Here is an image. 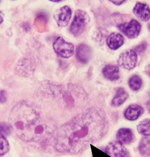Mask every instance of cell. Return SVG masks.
<instances>
[{
  "instance_id": "6",
  "label": "cell",
  "mask_w": 150,
  "mask_h": 157,
  "mask_svg": "<svg viewBox=\"0 0 150 157\" xmlns=\"http://www.w3.org/2000/svg\"><path fill=\"white\" fill-rule=\"evenodd\" d=\"M137 54L134 50H129L122 53L118 59V65L126 70L133 69L137 64Z\"/></svg>"
},
{
  "instance_id": "9",
  "label": "cell",
  "mask_w": 150,
  "mask_h": 157,
  "mask_svg": "<svg viewBox=\"0 0 150 157\" xmlns=\"http://www.w3.org/2000/svg\"><path fill=\"white\" fill-rule=\"evenodd\" d=\"M105 153L111 157H125L127 151L123 144L118 141H113L106 147Z\"/></svg>"
},
{
  "instance_id": "10",
  "label": "cell",
  "mask_w": 150,
  "mask_h": 157,
  "mask_svg": "<svg viewBox=\"0 0 150 157\" xmlns=\"http://www.w3.org/2000/svg\"><path fill=\"white\" fill-rule=\"evenodd\" d=\"M144 113V109L137 104L131 105L126 109L124 113L125 118L129 121H135Z\"/></svg>"
},
{
  "instance_id": "21",
  "label": "cell",
  "mask_w": 150,
  "mask_h": 157,
  "mask_svg": "<svg viewBox=\"0 0 150 157\" xmlns=\"http://www.w3.org/2000/svg\"><path fill=\"white\" fill-rule=\"evenodd\" d=\"M46 22H47V18H46L45 13H40L36 17L35 24L39 30L40 28H43L45 26Z\"/></svg>"
},
{
  "instance_id": "17",
  "label": "cell",
  "mask_w": 150,
  "mask_h": 157,
  "mask_svg": "<svg viewBox=\"0 0 150 157\" xmlns=\"http://www.w3.org/2000/svg\"><path fill=\"white\" fill-rule=\"evenodd\" d=\"M138 150L144 157L150 156V139L146 137L142 138L138 145Z\"/></svg>"
},
{
  "instance_id": "5",
  "label": "cell",
  "mask_w": 150,
  "mask_h": 157,
  "mask_svg": "<svg viewBox=\"0 0 150 157\" xmlns=\"http://www.w3.org/2000/svg\"><path fill=\"white\" fill-rule=\"evenodd\" d=\"M53 49L57 55L63 58H69L74 53V45L59 36L53 43Z\"/></svg>"
},
{
  "instance_id": "14",
  "label": "cell",
  "mask_w": 150,
  "mask_h": 157,
  "mask_svg": "<svg viewBox=\"0 0 150 157\" xmlns=\"http://www.w3.org/2000/svg\"><path fill=\"white\" fill-rule=\"evenodd\" d=\"M124 37L118 33H112L107 39V44L113 50H116L124 44Z\"/></svg>"
},
{
  "instance_id": "26",
  "label": "cell",
  "mask_w": 150,
  "mask_h": 157,
  "mask_svg": "<svg viewBox=\"0 0 150 157\" xmlns=\"http://www.w3.org/2000/svg\"><path fill=\"white\" fill-rule=\"evenodd\" d=\"M4 21V18H3V13L2 11H0V25Z\"/></svg>"
},
{
  "instance_id": "15",
  "label": "cell",
  "mask_w": 150,
  "mask_h": 157,
  "mask_svg": "<svg viewBox=\"0 0 150 157\" xmlns=\"http://www.w3.org/2000/svg\"><path fill=\"white\" fill-rule=\"evenodd\" d=\"M103 73L106 78L110 81H116L120 78V70L117 66L107 65L103 68Z\"/></svg>"
},
{
  "instance_id": "20",
  "label": "cell",
  "mask_w": 150,
  "mask_h": 157,
  "mask_svg": "<svg viewBox=\"0 0 150 157\" xmlns=\"http://www.w3.org/2000/svg\"><path fill=\"white\" fill-rule=\"evenodd\" d=\"M10 150V144L4 135L0 134V156L6 154Z\"/></svg>"
},
{
  "instance_id": "12",
  "label": "cell",
  "mask_w": 150,
  "mask_h": 157,
  "mask_svg": "<svg viewBox=\"0 0 150 157\" xmlns=\"http://www.w3.org/2000/svg\"><path fill=\"white\" fill-rule=\"evenodd\" d=\"M91 56V49L90 46L80 44L77 48L76 50V58L79 61L82 63H87Z\"/></svg>"
},
{
  "instance_id": "2",
  "label": "cell",
  "mask_w": 150,
  "mask_h": 157,
  "mask_svg": "<svg viewBox=\"0 0 150 157\" xmlns=\"http://www.w3.org/2000/svg\"><path fill=\"white\" fill-rule=\"evenodd\" d=\"M40 116L33 106L26 101H20L14 105L9 116L10 125L20 138L35 124Z\"/></svg>"
},
{
  "instance_id": "28",
  "label": "cell",
  "mask_w": 150,
  "mask_h": 157,
  "mask_svg": "<svg viewBox=\"0 0 150 157\" xmlns=\"http://www.w3.org/2000/svg\"><path fill=\"white\" fill-rule=\"evenodd\" d=\"M148 75L150 76V65L148 66Z\"/></svg>"
},
{
  "instance_id": "7",
  "label": "cell",
  "mask_w": 150,
  "mask_h": 157,
  "mask_svg": "<svg viewBox=\"0 0 150 157\" xmlns=\"http://www.w3.org/2000/svg\"><path fill=\"white\" fill-rule=\"evenodd\" d=\"M118 28L128 38H135L139 35L141 26L137 21L133 20L129 22L118 25Z\"/></svg>"
},
{
  "instance_id": "13",
  "label": "cell",
  "mask_w": 150,
  "mask_h": 157,
  "mask_svg": "<svg viewBox=\"0 0 150 157\" xmlns=\"http://www.w3.org/2000/svg\"><path fill=\"white\" fill-rule=\"evenodd\" d=\"M134 137V134L130 128H120L116 134L117 141L123 144H130L133 141Z\"/></svg>"
},
{
  "instance_id": "24",
  "label": "cell",
  "mask_w": 150,
  "mask_h": 157,
  "mask_svg": "<svg viewBox=\"0 0 150 157\" xmlns=\"http://www.w3.org/2000/svg\"><path fill=\"white\" fill-rule=\"evenodd\" d=\"M109 1H110V2L113 3L114 4L119 6V5H121V4H123L125 0H109Z\"/></svg>"
},
{
  "instance_id": "8",
  "label": "cell",
  "mask_w": 150,
  "mask_h": 157,
  "mask_svg": "<svg viewBox=\"0 0 150 157\" xmlns=\"http://www.w3.org/2000/svg\"><path fill=\"white\" fill-rule=\"evenodd\" d=\"M72 16V11L70 7L64 6L58 9L53 15L54 19L60 27H65L70 21Z\"/></svg>"
},
{
  "instance_id": "23",
  "label": "cell",
  "mask_w": 150,
  "mask_h": 157,
  "mask_svg": "<svg viewBox=\"0 0 150 157\" xmlns=\"http://www.w3.org/2000/svg\"><path fill=\"white\" fill-rule=\"evenodd\" d=\"M7 96L6 92L4 90L0 91V103H4L7 101Z\"/></svg>"
},
{
  "instance_id": "1",
  "label": "cell",
  "mask_w": 150,
  "mask_h": 157,
  "mask_svg": "<svg viewBox=\"0 0 150 157\" xmlns=\"http://www.w3.org/2000/svg\"><path fill=\"white\" fill-rule=\"evenodd\" d=\"M109 128L104 111L97 107L86 110L56 131L55 148L59 152L78 154L104 137Z\"/></svg>"
},
{
  "instance_id": "18",
  "label": "cell",
  "mask_w": 150,
  "mask_h": 157,
  "mask_svg": "<svg viewBox=\"0 0 150 157\" xmlns=\"http://www.w3.org/2000/svg\"><path fill=\"white\" fill-rule=\"evenodd\" d=\"M137 131L144 136H150V119L145 118L137 125Z\"/></svg>"
},
{
  "instance_id": "3",
  "label": "cell",
  "mask_w": 150,
  "mask_h": 157,
  "mask_svg": "<svg viewBox=\"0 0 150 157\" xmlns=\"http://www.w3.org/2000/svg\"><path fill=\"white\" fill-rule=\"evenodd\" d=\"M55 131L56 127L52 121H42L39 118L37 122L20 138L27 142L44 143L52 137Z\"/></svg>"
},
{
  "instance_id": "27",
  "label": "cell",
  "mask_w": 150,
  "mask_h": 157,
  "mask_svg": "<svg viewBox=\"0 0 150 157\" xmlns=\"http://www.w3.org/2000/svg\"><path fill=\"white\" fill-rule=\"evenodd\" d=\"M49 1H52V2H60V1H62V0H49Z\"/></svg>"
},
{
  "instance_id": "4",
  "label": "cell",
  "mask_w": 150,
  "mask_h": 157,
  "mask_svg": "<svg viewBox=\"0 0 150 157\" xmlns=\"http://www.w3.org/2000/svg\"><path fill=\"white\" fill-rule=\"evenodd\" d=\"M89 17L84 11L78 10L76 11L75 18L70 28V31L75 36H79L85 31Z\"/></svg>"
},
{
  "instance_id": "16",
  "label": "cell",
  "mask_w": 150,
  "mask_h": 157,
  "mask_svg": "<svg viewBox=\"0 0 150 157\" xmlns=\"http://www.w3.org/2000/svg\"><path fill=\"white\" fill-rule=\"evenodd\" d=\"M129 98V94L123 87H118L116 89V95L111 101L113 107H118L123 105Z\"/></svg>"
},
{
  "instance_id": "11",
  "label": "cell",
  "mask_w": 150,
  "mask_h": 157,
  "mask_svg": "<svg viewBox=\"0 0 150 157\" xmlns=\"http://www.w3.org/2000/svg\"><path fill=\"white\" fill-rule=\"evenodd\" d=\"M133 12L139 20L147 21L150 18V9L149 7L141 2H137L134 7Z\"/></svg>"
},
{
  "instance_id": "19",
  "label": "cell",
  "mask_w": 150,
  "mask_h": 157,
  "mask_svg": "<svg viewBox=\"0 0 150 157\" xmlns=\"http://www.w3.org/2000/svg\"><path fill=\"white\" fill-rule=\"evenodd\" d=\"M129 86L133 91H138L143 86V80L138 75H134L129 79Z\"/></svg>"
},
{
  "instance_id": "22",
  "label": "cell",
  "mask_w": 150,
  "mask_h": 157,
  "mask_svg": "<svg viewBox=\"0 0 150 157\" xmlns=\"http://www.w3.org/2000/svg\"><path fill=\"white\" fill-rule=\"evenodd\" d=\"M11 130L12 128L10 125L4 123L0 124V134L4 135V136L10 135Z\"/></svg>"
},
{
  "instance_id": "25",
  "label": "cell",
  "mask_w": 150,
  "mask_h": 157,
  "mask_svg": "<svg viewBox=\"0 0 150 157\" xmlns=\"http://www.w3.org/2000/svg\"><path fill=\"white\" fill-rule=\"evenodd\" d=\"M146 106H147V108L148 109V110L149 111V113H150V92L149 93V96H148V99L146 103Z\"/></svg>"
}]
</instances>
